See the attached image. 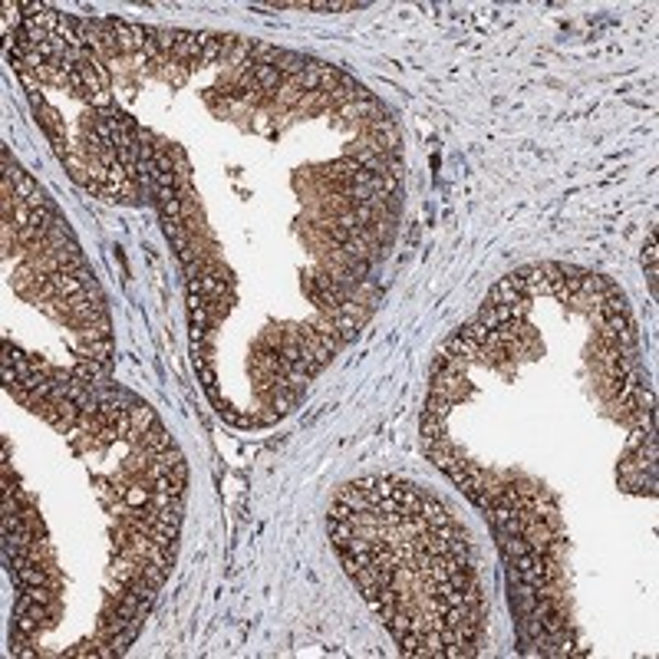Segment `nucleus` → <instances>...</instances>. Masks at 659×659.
Instances as JSON below:
<instances>
[{
	"instance_id": "nucleus-1",
	"label": "nucleus",
	"mask_w": 659,
	"mask_h": 659,
	"mask_svg": "<svg viewBox=\"0 0 659 659\" xmlns=\"http://www.w3.org/2000/svg\"><path fill=\"white\" fill-rule=\"evenodd\" d=\"M129 415H132V429H138V432H149L152 425H159V415H155L145 402H136V406L129 409Z\"/></svg>"
}]
</instances>
